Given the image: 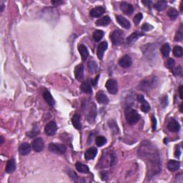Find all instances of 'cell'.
Listing matches in <instances>:
<instances>
[{
	"label": "cell",
	"instance_id": "obj_1",
	"mask_svg": "<svg viewBox=\"0 0 183 183\" xmlns=\"http://www.w3.org/2000/svg\"><path fill=\"white\" fill-rule=\"evenodd\" d=\"M139 155L147 165L150 177L156 175L161 171V161L156 148L148 142L143 143L139 150Z\"/></svg>",
	"mask_w": 183,
	"mask_h": 183
},
{
	"label": "cell",
	"instance_id": "obj_2",
	"mask_svg": "<svg viewBox=\"0 0 183 183\" xmlns=\"http://www.w3.org/2000/svg\"><path fill=\"white\" fill-rule=\"evenodd\" d=\"M82 112L85 115V117L87 118L88 121H92L94 120L97 115V109H96V105L94 103L90 100H85L82 102Z\"/></svg>",
	"mask_w": 183,
	"mask_h": 183
},
{
	"label": "cell",
	"instance_id": "obj_3",
	"mask_svg": "<svg viewBox=\"0 0 183 183\" xmlns=\"http://www.w3.org/2000/svg\"><path fill=\"white\" fill-rule=\"evenodd\" d=\"M125 118L126 120L130 124H135L138 122L140 119L139 113L131 107H127L125 109Z\"/></svg>",
	"mask_w": 183,
	"mask_h": 183
},
{
	"label": "cell",
	"instance_id": "obj_4",
	"mask_svg": "<svg viewBox=\"0 0 183 183\" xmlns=\"http://www.w3.org/2000/svg\"><path fill=\"white\" fill-rule=\"evenodd\" d=\"M124 40V32L122 30H115L111 34V40L113 45L120 46L123 44Z\"/></svg>",
	"mask_w": 183,
	"mask_h": 183
},
{
	"label": "cell",
	"instance_id": "obj_5",
	"mask_svg": "<svg viewBox=\"0 0 183 183\" xmlns=\"http://www.w3.org/2000/svg\"><path fill=\"white\" fill-rule=\"evenodd\" d=\"M156 81L157 80L154 77H147V78H145L141 82L139 87H140L141 90L148 92L149 90L154 87V85H156Z\"/></svg>",
	"mask_w": 183,
	"mask_h": 183
},
{
	"label": "cell",
	"instance_id": "obj_6",
	"mask_svg": "<svg viewBox=\"0 0 183 183\" xmlns=\"http://www.w3.org/2000/svg\"><path fill=\"white\" fill-rule=\"evenodd\" d=\"M48 149L50 152L56 154H63L66 152L67 147L63 144L50 143L49 145Z\"/></svg>",
	"mask_w": 183,
	"mask_h": 183
},
{
	"label": "cell",
	"instance_id": "obj_7",
	"mask_svg": "<svg viewBox=\"0 0 183 183\" xmlns=\"http://www.w3.org/2000/svg\"><path fill=\"white\" fill-rule=\"evenodd\" d=\"M106 88L107 91L109 92V93L111 94H116L117 93L118 91V86H117V81L115 80V79H109L106 82Z\"/></svg>",
	"mask_w": 183,
	"mask_h": 183
},
{
	"label": "cell",
	"instance_id": "obj_8",
	"mask_svg": "<svg viewBox=\"0 0 183 183\" xmlns=\"http://www.w3.org/2000/svg\"><path fill=\"white\" fill-rule=\"evenodd\" d=\"M32 148L36 152H42L44 147V143L41 137H36L32 142Z\"/></svg>",
	"mask_w": 183,
	"mask_h": 183
},
{
	"label": "cell",
	"instance_id": "obj_9",
	"mask_svg": "<svg viewBox=\"0 0 183 183\" xmlns=\"http://www.w3.org/2000/svg\"><path fill=\"white\" fill-rule=\"evenodd\" d=\"M137 100L141 103V110L145 113H147L150 110V105L147 100L144 98V96L139 94L137 97Z\"/></svg>",
	"mask_w": 183,
	"mask_h": 183
},
{
	"label": "cell",
	"instance_id": "obj_10",
	"mask_svg": "<svg viewBox=\"0 0 183 183\" xmlns=\"http://www.w3.org/2000/svg\"><path fill=\"white\" fill-rule=\"evenodd\" d=\"M57 130V124L55 122H50L47 124L45 127L44 132L47 135L49 136H52V135H55L56 132Z\"/></svg>",
	"mask_w": 183,
	"mask_h": 183
},
{
	"label": "cell",
	"instance_id": "obj_11",
	"mask_svg": "<svg viewBox=\"0 0 183 183\" xmlns=\"http://www.w3.org/2000/svg\"><path fill=\"white\" fill-rule=\"evenodd\" d=\"M107 47H108V44L106 42H101L100 44L98 45L97 48V56L100 60L103 59V57H104L105 51H106L107 49Z\"/></svg>",
	"mask_w": 183,
	"mask_h": 183
},
{
	"label": "cell",
	"instance_id": "obj_12",
	"mask_svg": "<svg viewBox=\"0 0 183 183\" xmlns=\"http://www.w3.org/2000/svg\"><path fill=\"white\" fill-rule=\"evenodd\" d=\"M119 64L120 67L123 68H129L132 66V60L129 55H124L122 57L119 61Z\"/></svg>",
	"mask_w": 183,
	"mask_h": 183
},
{
	"label": "cell",
	"instance_id": "obj_13",
	"mask_svg": "<svg viewBox=\"0 0 183 183\" xmlns=\"http://www.w3.org/2000/svg\"><path fill=\"white\" fill-rule=\"evenodd\" d=\"M167 128L172 132H179L180 129V125L177 120L174 118H172L169 121L168 124H167Z\"/></svg>",
	"mask_w": 183,
	"mask_h": 183
},
{
	"label": "cell",
	"instance_id": "obj_14",
	"mask_svg": "<svg viewBox=\"0 0 183 183\" xmlns=\"http://www.w3.org/2000/svg\"><path fill=\"white\" fill-rule=\"evenodd\" d=\"M120 10L122 12L124 13V14L130 15L132 14L133 11H134V8H133V6L132 4L128 3V2H122L120 4Z\"/></svg>",
	"mask_w": 183,
	"mask_h": 183
},
{
	"label": "cell",
	"instance_id": "obj_15",
	"mask_svg": "<svg viewBox=\"0 0 183 183\" xmlns=\"http://www.w3.org/2000/svg\"><path fill=\"white\" fill-rule=\"evenodd\" d=\"M74 76L77 80L82 81L84 78V66L82 64H79L74 67Z\"/></svg>",
	"mask_w": 183,
	"mask_h": 183
},
{
	"label": "cell",
	"instance_id": "obj_16",
	"mask_svg": "<svg viewBox=\"0 0 183 183\" xmlns=\"http://www.w3.org/2000/svg\"><path fill=\"white\" fill-rule=\"evenodd\" d=\"M105 12V8L102 6H99L92 9V10L90 11V14L92 17L97 18V17H100L102 16V15L104 14Z\"/></svg>",
	"mask_w": 183,
	"mask_h": 183
},
{
	"label": "cell",
	"instance_id": "obj_17",
	"mask_svg": "<svg viewBox=\"0 0 183 183\" xmlns=\"http://www.w3.org/2000/svg\"><path fill=\"white\" fill-rule=\"evenodd\" d=\"M96 99L98 103L102 105H107L109 103V98L107 97L106 94L102 90H100L96 94Z\"/></svg>",
	"mask_w": 183,
	"mask_h": 183
},
{
	"label": "cell",
	"instance_id": "obj_18",
	"mask_svg": "<svg viewBox=\"0 0 183 183\" xmlns=\"http://www.w3.org/2000/svg\"><path fill=\"white\" fill-rule=\"evenodd\" d=\"M116 19H117V21L118 24L121 26L122 27L124 28V29H130V22L129 21L128 19L124 18V17L120 16V15H116Z\"/></svg>",
	"mask_w": 183,
	"mask_h": 183
},
{
	"label": "cell",
	"instance_id": "obj_19",
	"mask_svg": "<svg viewBox=\"0 0 183 183\" xmlns=\"http://www.w3.org/2000/svg\"><path fill=\"white\" fill-rule=\"evenodd\" d=\"M31 152V145L27 143H22L19 147V152L21 155H27Z\"/></svg>",
	"mask_w": 183,
	"mask_h": 183
},
{
	"label": "cell",
	"instance_id": "obj_20",
	"mask_svg": "<svg viewBox=\"0 0 183 183\" xmlns=\"http://www.w3.org/2000/svg\"><path fill=\"white\" fill-rule=\"evenodd\" d=\"M97 154V149L95 147H91L85 152V158L87 160H92L95 158Z\"/></svg>",
	"mask_w": 183,
	"mask_h": 183
},
{
	"label": "cell",
	"instance_id": "obj_21",
	"mask_svg": "<svg viewBox=\"0 0 183 183\" xmlns=\"http://www.w3.org/2000/svg\"><path fill=\"white\" fill-rule=\"evenodd\" d=\"M43 97H44V100H45V102H46L49 106L52 107L55 105V100H54L53 97L51 96L50 92H49L48 90H45L44 92V93H43Z\"/></svg>",
	"mask_w": 183,
	"mask_h": 183
},
{
	"label": "cell",
	"instance_id": "obj_22",
	"mask_svg": "<svg viewBox=\"0 0 183 183\" xmlns=\"http://www.w3.org/2000/svg\"><path fill=\"white\" fill-rule=\"evenodd\" d=\"M180 167V162L177 160H170L167 163V168L170 171L175 172L177 171Z\"/></svg>",
	"mask_w": 183,
	"mask_h": 183
},
{
	"label": "cell",
	"instance_id": "obj_23",
	"mask_svg": "<svg viewBox=\"0 0 183 183\" xmlns=\"http://www.w3.org/2000/svg\"><path fill=\"white\" fill-rule=\"evenodd\" d=\"M16 169V162H15L14 159H10L7 161L6 165L5 171L6 173L10 174L13 173Z\"/></svg>",
	"mask_w": 183,
	"mask_h": 183
},
{
	"label": "cell",
	"instance_id": "obj_24",
	"mask_svg": "<svg viewBox=\"0 0 183 183\" xmlns=\"http://www.w3.org/2000/svg\"><path fill=\"white\" fill-rule=\"evenodd\" d=\"M78 50L79 51V54L81 55L82 59L83 62H85L87 60L88 56H89V51L87 47L83 44H79L78 46Z\"/></svg>",
	"mask_w": 183,
	"mask_h": 183
},
{
	"label": "cell",
	"instance_id": "obj_25",
	"mask_svg": "<svg viewBox=\"0 0 183 183\" xmlns=\"http://www.w3.org/2000/svg\"><path fill=\"white\" fill-rule=\"evenodd\" d=\"M81 90L84 93L86 94H92V85L89 81H84L81 85Z\"/></svg>",
	"mask_w": 183,
	"mask_h": 183
},
{
	"label": "cell",
	"instance_id": "obj_26",
	"mask_svg": "<svg viewBox=\"0 0 183 183\" xmlns=\"http://www.w3.org/2000/svg\"><path fill=\"white\" fill-rule=\"evenodd\" d=\"M111 22V19L109 16H105L98 19L97 21H96V25L99 26V27H105V26H107L109 25V23Z\"/></svg>",
	"mask_w": 183,
	"mask_h": 183
},
{
	"label": "cell",
	"instance_id": "obj_27",
	"mask_svg": "<svg viewBox=\"0 0 183 183\" xmlns=\"http://www.w3.org/2000/svg\"><path fill=\"white\" fill-rule=\"evenodd\" d=\"M144 34H141V33H139V32H134V33L131 34L130 36H128V38H127V42H128V44H133V43L136 42V41L138 40V39L142 36Z\"/></svg>",
	"mask_w": 183,
	"mask_h": 183
},
{
	"label": "cell",
	"instance_id": "obj_28",
	"mask_svg": "<svg viewBox=\"0 0 183 183\" xmlns=\"http://www.w3.org/2000/svg\"><path fill=\"white\" fill-rule=\"evenodd\" d=\"M72 122L73 126L77 130H81L82 128V124L80 122V115L79 114H75L72 117Z\"/></svg>",
	"mask_w": 183,
	"mask_h": 183
},
{
	"label": "cell",
	"instance_id": "obj_29",
	"mask_svg": "<svg viewBox=\"0 0 183 183\" xmlns=\"http://www.w3.org/2000/svg\"><path fill=\"white\" fill-rule=\"evenodd\" d=\"M75 167H76L77 170L80 173L86 174L90 172V169L88 166H87L86 165L82 164V163L81 162H77L76 164H75Z\"/></svg>",
	"mask_w": 183,
	"mask_h": 183
},
{
	"label": "cell",
	"instance_id": "obj_30",
	"mask_svg": "<svg viewBox=\"0 0 183 183\" xmlns=\"http://www.w3.org/2000/svg\"><path fill=\"white\" fill-rule=\"evenodd\" d=\"M167 2L166 1H158L154 4V8L156 10L161 12V11L165 10L167 7Z\"/></svg>",
	"mask_w": 183,
	"mask_h": 183
},
{
	"label": "cell",
	"instance_id": "obj_31",
	"mask_svg": "<svg viewBox=\"0 0 183 183\" xmlns=\"http://www.w3.org/2000/svg\"><path fill=\"white\" fill-rule=\"evenodd\" d=\"M160 51L165 57H167L170 55V47L167 43L166 44H164L161 47Z\"/></svg>",
	"mask_w": 183,
	"mask_h": 183
},
{
	"label": "cell",
	"instance_id": "obj_32",
	"mask_svg": "<svg viewBox=\"0 0 183 183\" xmlns=\"http://www.w3.org/2000/svg\"><path fill=\"white\" fill-rule=\"evenodd\" d=\"M105 35V32L102 30H96L93 33V38L96 42H99L102 40Z\"/></svg>",
	"mask_w": 183,
	"mask_h": 183
},
{
	"label": "cell",
	"instance_id": "obj_33",
	"mask_svg": "<svg viewBox=\"0 0 183 183\" xmlns=\"http://www.w3.org/2000/svg\"><path fill=\"white\" fill-rule=\"evenodd\" d=\"M167 15L172 20H175L178 17V12L175 8H170L167 12Z\"/></svg>",
	"mask_w": 183,
	"mask_h": 183
},
{
	"label": "cell",
	"instance_id": "obj_34",
	"mask_svg": "<svg viewBox=\"0 0 183 183\" xmlns=\"http://www.w3.org/2000/svg\"><path fill=\"white\" fill-rule=\"evenodd\" d=\"M183 39V25H181L179 28V29L177 30V33H176V35L175 36V41H178V42H180L182 41Z\"/></svg>",
	"mask_w": 183,
	"mask_h": 183
},
{
	"label": "cell",
	"instance_id": "obj_35",
	"mask_svg": "<svg viewBox=\"0 0 183 183\" xmlns=\"http://www.w3.org/2000/svg\"><path fill=\"white\" fill-rule=\"evenodd\" d=\"M173 55L176 57H181L183 55V49L182 47L175 46L173 49Z\"/></svg>",
	"mask_w": 183,
	"mask_h": 183
},
{
	"label": "cell",
	"instance_id": "obj_36",
	"mask_svg": "<svg viewBox=\"0 0 183 183\" xmlns=\"http://www.w3.org/2000/svg\"><path fill=\"white\" fill-rule=\"evenodd\" d=\"M107 143V139L104 136H98L96 138V145L98 147H102Z\"/></svg>",
	"mask_w": 183,
	"mask_h": 183
},
{
	"label": "cell",
	"instance_id": "obj_37",
	"mask_svg": "<svg viewBox=\"0 0 183 183\" xmlns=\"http://www.w3.org/2000/svg\"><path fill=\"white\" fill-rule=\"evenodd\" d=\"M88 67H89L90 70L92 72H95L98 70L97 64L96 62L93 61V60H90L89 63H88Z\"/></svg>",
	"mask_w": 183,
	"mask_h": 183
},
{
	"label": "cell",
	"instance_id": "obj_38",
	"mask_svg": "<svg viewBox=\"0 0 183 183\" xmlns=\"http://www.w3.org/2000/svg\"><path fill=\"white\" fill-rule=\"evenodd\" d=\"M175 64V61L173 59H172V58H169V59H167L166 62H165V66L168 69H173Z\"/></svg>",
	"mask_w": 183,
	"mask_h": 183
},
{
	"label": "cell",
	"instance_id": "obj_39",
	"mask_svg": "<svg viewBox=\"0 0 183 183\" xmlns=\"http://www.w3.org/2000/svg\"><path fill=\"white\" fill-rule=\"evenodd\" d=\"M173 73L175 76H182V67L181 66H178L173 70Z\"/></svg>",
	"mask_w": 183,
	"mask_h": 183
},
{
	"label": "cell",
	"instance_id": "obj_40",
	"mask_svg": "<svg viewBox=\"0 0 183 183\" xmlns=\"http://www.w3.org/2000/svg\"><path fill=\"white\" fill-rule=\"evenodd\" d=\"M143 14H141V13H138V14H136L134 17V19H133V21H134L135 24L136 25H139V23L140 22V21L142 20V19H143Z\"/></svg>",
	"mask_w": 183,
	"mask_h": 183
},
{
	"label": "cell",
	"instance_id": "obj_41",
	"mask_svg": "<svg viewBox=\"0 0 183 183\" xmlns=\"http://www.w3.org/2000/svg\"><path fill=\"white\" fill-rule=\"evenodd\" d=\"M39 132H40V130H39V129L36 128V127L35 128H34L33 130H32V131H30V132L27 134V135L31 137H33L34 136H36L37 134H39Z\"/></svg>",
	"mask_w": 183,
	"mask_h": 183
},
{
	"label": "cell",
	"instance_id": "obj_42",
	"mask_svg": "<svg viewBox=\"0 0 183 183\" xmlns=\"http://www.w3.org/2000/svg\"><path fill=\"white\" fill-rule=\"evenodd\" d=\"M152 29H153V27L148 23L144 24V25H143V27H142V29H143V31H145V32L150 31V30H152Z\"/></svg>",
	"mask_w": 183,
	"mask_h": 183
},
{
	"label": "cell",
	"instance_id": "obj_43",
	"mask_svg": "<svg viewBox=\"0 0 183 183\" xmlns=\"http://www.w3.org/2000/svg\"><path fill=\"white\" fill-rule=\"evenodd\" d=\"M160 100V104L162 105L163 107L167 106V103H168V100H167V96H165V97H161V99Z\"/></svg>",
	"mask_w": 183,
	"mask_h": 183
},
{
	"label": "cell",
	"instance_id": "obj_44",
	"mask_svg": "<svg viewBox=\"0 0 183 183\" xmlns=\"http://www.w3.org/2000/svg\"><path fill=\"white\" fill-rule=\"evenodd\" d=\"M99 77H100V76H99V75H98V76L95 79H94V81H92V85H94V87H95L96 85H97V82H98V79H99Z\"/></svg>",
	"mask_w": 183,
	"mask_h": 183
},
{
	"label": "cell",
	"instance_id": "obj_45",
	"mask_svg": "<svg viewBox=\"0 0 183 183\" xmlns=\"http://www.w3.org/2000/svg\"><path fill=\"white\" fill-rule=\"evenodd\" d=\"M152 122H153L152 128H153V130H154L156 129V120H155V117H154V116L152 117Z\"/></svg>",
	"mask_w": 183,
	"mask_h": 183
},
{
	"label": "cell",
	"instance_id": "obj_46",
	"mask_svg": "<svg viewBox=\"0 0 183 183\" xmlns=\"http://www.w3.org/2000/svg\"><path fill=\"white\" fill-rule=\"evenodd\" d=\"M142 3L145 4V6H150V4H152V2L150 1H143Z\"/></svg>",
	"mask_w": 183,
	"mask_h": 183
},
{
	"label": "cell",
	"instance_id": "obj_47",
	"mask_svg": "<svg viewBox=\"0 0 183 183\" xmlns=\"http://www.w3.org/2000/svg\"><path fill=\"white\" fill-rule=\"evenodd\" d=\"M179 93L180 99H182V86H180L179 87Z\"/></svg>",
	"mask_w": 183,
	"mask_h": 183
},
{
	"label": "cell",
	"instance_id": "obj_48",
	"mask_svg": "<svg viewBox=\"0 0 183 183\" xmlns=\"http://www.w3.org/2000/svg\"><path fill=\"white\" fill-rule=\"evenodd\" d=\"M51 3H52L53 4H55V5H58L59 4H62L63 3V2H57V1H52L51 2Z\"/></svg>",
	"mask_w": 183,
	"mask_h": 183
},
{
	"label": "cell",
	"instance_id": "obj_49",
	"mask_svg": "<svg viewBox=\"0 0 183 183\" xmlns=\"http://www.w3.org/2000/svg\"><path fill=\"white\" fill-rule=\"evenodd\" d=\"M4 9V3L3 2H2V4H1V12H3Z\"/></svg>",
	"mask_w": 183,
	"mask_h": 183
},
{
	"label": "cell",
	"instance_id": "obj_50",
	"mask_svg": "<svg viewBox=\"0 0 183 183\" xmlns=\"http://www.w3.org/2000/svg\"><path fill=\"white\" fill-rule=\"evenodd\" d=\"M182 6H183V2H181V4H180V11H181V12H183Z\"/></svg>",
	"mask_w": 183,
	"mask_h": 183
},
{
	"label": "cell",
	"instance_id": "obj_51",
	"mask_svg": "<svg viewBox=\"0 0 183 183\" xmlns=\"http://www.w3.org/2000/svg\"><path fill=\"white\" fill-rule=\"evenodd\" d=\"M0 139H1V144H3L4 143V137L1 136V137H0Z\"/></svg>",
	"mask_w": 183,
	"mask_h": 183
},
{
	"label": "cell",
	"instance_id": "obj_52",
	"mask_svg": "<svg viewBox=\"0 0 183 183\" xmlns=\"http://www.w3.org/2000/svg\"><path fill=\"white\" fill-rule=\"evenodd\" d=\"M180 111L181 112H182V104L180 105Z\"/></svg>",
	"mask_w": 183,
	"mask_h": 183
}]
</instances>
